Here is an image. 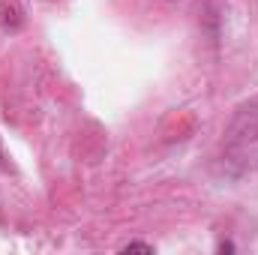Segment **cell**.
Instances as JSON below:
<instances>
[{
  "label": "cell",
  "instance_id": "277c9868",
  "mask_svg": "<svg viewBox=\"0 0 258 255\" xmlns=\"http://www.w3.org/2000/svg\"><path fill=\"white\" fill-rule=\"evenodd\" d=\"M219 252H234V243H228V240H225V243H219Z\"/></svg>",
  "mask_w": 258,
  "mask_h": 255
},
{
  "label": "cell",
  "instance_id": "6da1fadb",
  "mask_svg": "<svg viewBox=\"0 0 258 255\" xmlns=\"http://www.w3.org/2000/svg\"><path fill=\"white\" fill-rule=\"evenodd\" d=\"M258 162V99L237 108L231 126L225 132V153H222V168L228 174H246Z\"/></svg>",
  "mask_w": 258,
  "mask_h": 255
},
{
  "label": "cell",
  "instance_id": "7a4b0ae2",
  "mask_svg": "<svg viewBox=\"0 0 258 255\" xmlns=\"http://www.w3.org/2000/svg\"><path fill=\"white\" fill-rule=\"evenodd\" d=\"M0 24H3L6 30H18V27L24 24V12H21V6H18L15 0H9V3L0 6Z\"/></svg>",
  "mask_w": 258,
  "mask_h": 255
},
{
  "label": "cell",
  "instance_id": "3957f363",
  "mask_svg": "<svg viewBox=\"0 0 258 255\" xmlns=\"http://www.w3.org/2000/svg\"><path fill=\"white\" fill-rule=\"evenodd\" d=\"M120 252H147V255H153V246H150V243H141V240H132V243H126V246H120Z\"/></svg>",
  "mask_w": 258,
  "mask_h": 255
}]
</instances>
